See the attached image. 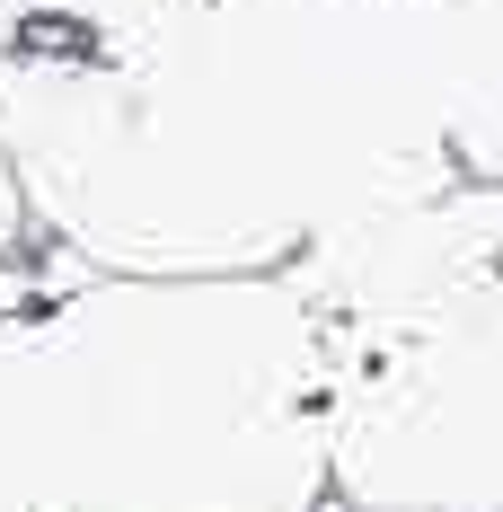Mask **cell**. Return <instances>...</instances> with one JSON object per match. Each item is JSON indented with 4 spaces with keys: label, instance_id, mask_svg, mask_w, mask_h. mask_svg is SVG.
Returning <instances> with one entry per match:
<instances>
[{
    "label": "cell",
    "instance_id": "cell-2",
    "mask_svg": "<svg viewBox=\"0 0 503 512\" xmlns=\"http://www.w3.org/2000/svg\"><path fill=\"white\" fill-rule=\"evenodd\" d=\"M53 512H318L327 318L292 274H62L36 301Z\"/></svg>",
    "mask_w": 503,
    "mask_h": 512
},
{
    "label": "cell",
    "instance_id": "cell-1",
    "mask_svg": "<svg viewBox=\"0 0 503 512\" xmlns=\"http://www.w3.org/2000/svg\"><path fill=\"white\" fill-rule=\"evenodd\" d=\"M0 159L89 274H283L459 177L424 0H0Z\"/></svg>",
    "mask_w": 503,
    "mask_h": 512
},
{
    "label": "cell",
    "instance_id": "cell-5",
    "mask_svg": "<svg viewBox=\"0 0 503 512\" xmlns=\"http://www.w3.org/2000/svg\"><path fill=\"white\" fill-rule=\"evenodd\" d=\"M36 239V221H27V195H18V177H9V159H0V256H18Z\"/></svg>",
    "mask_w": 503,
    "mask_h": 512
},
{
    "label": "cell",
    "instance_id": "cell-4",
    "mask_svg": "<svg viewBox=\"0 0 503 512\" xmlns=\"http://www.w3.org/2000/svg\"><path fill=\"white\" fill-rule=\"evenodd\" d=\"M424 62L451 168L503 186V0H424Z\"/></svg>",
    "mask_w": 503,
    "mask_h": 512
},
{
    "label": "cell",
    "instance_id": "cell-3",
    "mask_svg": "<svg viewBox=\"0 0 503 512\" xmlns=\"http://www.w3.org/2000/svg\"><path fill=\"white\" fill-rule=\"evenodd\" d=\"M327 495L503 512V283L389 327H327Z\"/></svg>",
    "mask_w": 503,
    "mask_h": 512
}]
</instances>
